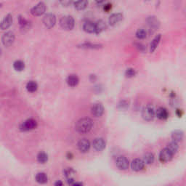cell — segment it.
<instances>
[{
    "instance_id": "obj_22",
    "label": "cell",
    "mask_w": 186,
    "mask_h": 186,
    "mask_svg": "<svg viewBox=\"0 0 186 186\" xmlns=\"http://www.w3.org/2000/svg\"><path fill=\"white\" fill-rule=\"evenodd\" d=\"M161 34H157L156 36H155L153 39L152 40V41L151 42L150 44V52H153L156 50L157 47L159 44L160 41H161Z\"/></svg>"
},
{
    "instance_id": "obj_39",
    "label": "cell",
    "mask_w": 186,
    "mask_h": 186,
    "mask_svg": "<svg viewBox=\"0 0 186 186\" xmlns=\"http://www.w3.org/2000/svg\"><path fill=\"white\" fill-rule=\"evenodd\" d=\"M55 186H63V183L61 181H60V180H58V181H57L55 183Z\"/></svg>"
},
{
    "instance_id": "obj_23",
    "label": "cell",
    "mask_w": 186,
    "mask_h": 186,
    "mask_svg": "<svg viewBox=\"0 0 186 186\" xmlns=\"http://www.w3.org/2000/svg\"><path fill=\"white\" fill-rule=\"evenodd\" d=\"M18 22L22 30H29L31 28V23L29 21H27L24 18V17L20 15L18 17Z\"/></svg>"
},
{
    "instance_id": "obj_28",
    "label": "cell",
    "mask_w": 186,
    "mask_h": 186,
    "mask_svg": "<svg viewBox=\"0 0 186 186\" xmlns=\"http://www.w3.org/2000/svg\"><path fill=\"white\" fill-rule=\"evenodd\" d=\"M13 68L17 71H22L25 68V63L23 61L20 60H15L13 63Z\"/></svg>"
},
{
    "instance_id": "obj_40",
    "label": "cell",
    "mask_w": 186,
    "mask_h": 186,
    "mask_svg": "<svg viewBox=\"0 0 186 186\" xmlns=\"http://www.w3.org/2000/svg\"><path fill=\"white\" fill-rule=\"evenodd\" d=\"M60 3L63 4L64 6H68V4H71V2H68V1H64V2H60Z\"/></svg>"
},
{
    "instance_id": "obj_36",
    "label": "cell",
    "mask_w": 186,
    "mask_h": 186,
    "mask_svg": "<svg viewBox=\"0 0 186 186\" xmlns=\"http://www.w3.org/2000/svg\"><path fill=\"white\" fill-rule=\"evenodd\" d=\"M129 106V103L126 100H122L118 104V107L121 108L122 109L126 108Z\"/></svg>"
},
{
    "instance_id": "obj_15",
    "label": "cell",
    "mask_w": 186,
    "mask_h": 186,
    "mask_svg": "<svg viewBox=\"0 0 186 186\" xmlns=\"http://www.w3.org/2000/svg\"><path fill=\"white\" fill-rule=\"evenodd\" d=\"M78 148L82 153H87L90 148V141L87 139L84 138L81 139L80 141L78 142L77 144Z\"/></svg>"
},
{
    "instance_id": "obj_7",
    "label": "cell",
    "mask_w": 186,
    "mask_h": 186,
    "mask_svg": "<svg viewBox=\"0 0 186 186\" xmlns=\"http://www.w3.org/2000/svg\"><path fill=\"white\" fill-rule=\"evenodd\" d=\"M174 153L171 151H169L168 148L166 147L165 148L162 149L159 153V160L163 163L168 162L172 159L174 156Z\"/></svg>"
},
{
    "instance_id": "obj_11",
    "label": "cell",
    "mask_w": 186,
    "mask_h": 186,
    "mask_svg": "<svg viewBox=\"0 0 186 186\" xmlns=\"http://www.w3.org/2000/svg\"><path fill=\"white\" fill-rule=\"evenodd\" d=\"M147 24L151 30L155 31L158 29L160 26V21H159L157 17L155 16H149L146 20Z\"/></svg>"
},
{
    "instance_id": "obj_37",
    "label": "cell",
    "mask_w": 186,
    "mask_h": 186,
    "mask_svg": "<svg viewBox=\"0 0 186 186\" xmlns=\"http://www.w3.org/2000/svg\"><path fill=\"white\" fill-rule=\"evenodd\" d=\"M111 9V5L110 4H106L104 5V10L106 12H108Z\"/></svg>"
},
{
    "instance_id": "obj_31",
    "label": "cell",
    "mask_w": 186,
    "mask_h": 186,
    "mask_svg": "<svg viewBox=\"0 0 186 186\" xmlns=\"http://www.w3.org/2000/svg\"><path fill=\"white\" fill-rule=\"evenodd\" d=\"M167 148H168L169 151H171L174 154H175V153L177 152V151H178L179 145L177 143L175 142V141H172V142H170L167 145Z\"/></svg>"
},
{
    "instance_id": "obj_34",
    "label": "cell",
    "mask_w": 186,
    "mask_h": 186,
    "mask_svg": "<svg viewBox=\"0 0 186 186\" xmlns=\"http://www.w3.org/2000/svg\"><path fill=\"white\" fill-rule=\"evenodd\" d=\"M64 174L65 175H66V177H68V179H73L72 175H74V174H75V171H74L72 168H67V169H65Z\"/></svg>"
},
{
    "instance_id": "obj_27",
    "label": "cell",
    "mask_w": 186,
    "mask_h": 186,
    "mask_svg": "<svg viewBox=\"0 0 186 186\" xmlns=\"http://www.w3.org/2000/svg\"><path fill=\"white\" fill-rule=\"evenodd\" d=\"M155 159V156L153 153L148 152L143 156V161L144 162L146 163L147 164H153Z\"/></svg>"
},
{
    "instance_id": "obj_17",
    "label": "cell",
    "mask_w": 186,
    "mask_h": 186,
    "mask_svg": "<svg viewBox=\"0 0 186 186\" xmlns=\"http://www.w3.org/2000/svg\"><path fill=\"white\" fill-rule=\"evenodd\" d=\"M156 116L161 120H165L169 117V113L165 108L160 107L156 110Z\"/></svg>"
},
{
    "instance_id": "obj_33",
    "label": "cell",
    "mask_w": 186,
    "mask_h": 186,
    "mask_svg": "<svg viewBox=\"0 0 186 186\" xmlns=\"http://www.w3.org/2000/svg\"><path fill=\"white\" fill-rule=\"evenodd\" d=\"M135 74H136V71L134 68H129L126 70V71H125V76L128 78L133 77V76H135Z\"/></svg>"
},
{
    "instance_id": "obj_13",
    "label": "cell",
    "mask_w": 186,
    "mask_h": 186,
    "mask_svg": "<svg viewBox=\"0 0 186 186\" xmlns=\"http://www.w3.org/2000/svg\"><path fill=\"white\" fill-rule=\"evenodd\" d=\"M145 167V162L141 159H135L131 163V168L134 172H140L143 170Z\"/></svg>"
},
{
    "instance_id": "obj_25",
    "label": "cell",
    "mask_w": 186,
    "mask_h": 186,
    "mask_svg": "<svg viewBox=\"0 0 186 186\" xmlns=\"http://www.w3.org/2000/svg\"><path fill=\"white\" fill-rule=\"evenodd\" d=\"M36 180L37 183H40V184H45L48 183V176L44 172H40L36 175Z\"/></svg>"
},
{
    "instance_id": "obj_1",
    "label": "cell",
    "mask_w": 186,
    "mask_h": 186,
    "mask_svg": "<svg viewBox=\"0 0 186 186\" xmlns=\"http://www.w3.org/2000/svg\"><path fill=\"white\" fill-rule=\"evenodd\" d=\"M93 122L90 118H82L76 122L75 125V129L78 132L81 134L87 133L90 131L92 128Z\"/></svg>"
},
{
    "instance_id": "obj_32",
    "label": "cell",
    "mask_w": 186,
    "mask_h": 186,
    "mask_svg": "<svg viewBox=\"0 0 186 186\" xmlns=\"http://www.w3.org/2000/svg\"><path fill=\"white\" fill-rule=\"evenodd\" d=\"M136 37L139 39H144L147 37V31L143 29H139L136 31Z\"/></svg>"
},
{
    "instance_id": "obj_5",
    "label": "cell",
    "mask_w": 186,
    "mask_h": 186,
    "mask_svg": "<svg viewBox=\"0 0 186 186\" xmlns=\"http://www.w3.org/2000/svg\"><path fill=\"white\" fill-rule=\"evenodd\" d=\"M37 126V122L33 118H29L23 122L20 126V129L22 131H29L31 129H35Z\"/></svg>"
},
{
    "instance_id": "obj_6",
    "label": "cell",
    "mask_w": 186,
    "mask_h": 186,
    "mask_svg": "<svg viewBox=\"0 0 186 186\" xmlns=\"http://www.w3.org/2000/svg\"><path fill=\"white\" fill-rule=\"evenodd\" d=\"M42 21L45 27L48 29H52L56 23V17L52 13H48L44 16Z\"/></svg>"
},
{
    "instance_id": "obj_24",
    "label": "cell",
    "mask_w": 186,
    "mask_h": 186,
    "mask_svg": "<svg viewBox=\"0 0 186 186\" xmlns=\"http://www.w3.org/2000/svg\"><path fill=\"white\" fill-rule=\"evenodd\" d=\"M79 48H85V49H100L103 48V45L100 44H92L90 42H85L79 45Z\"/></svg>"
},
{
    "instance_id": "obj_8",
    "label": "cell",
    "mask_w": 186,
    "mask_h": 186,
    "mask_svg": "<svg viewBox=\"0 0 186 186\" xmlns=\"http://www.w3.org/2000/svg\"><path fill=\"white\" fill-rule=\"evenodd\" d=\"M46 10V5L44 2H39L37 5H35L31 10V13L34 16L41 15L44 13Z\"/></svg>"
},
{
    "instance_id": "obj_4",
    "label": "cell",
    "mask_w": 186,
    "mask_h": 186,
    "mask_svg": "<svg viewBox=\"0 0 186 186\" xmlns=\"http://www.w3.org/2000/svg\"><path fill=\"white\" fill-rule=\"evenodd\" d=\"M15 39V33L13 31L6 32L2 36V44L7 48L10 47L14 43Z\"/></svg>"
},
{
    "instance_id": "obj_10",
    "label": "cell",
    "mask_w": 186,
    "mask_h": 186,
    "mask_svg": "<svg viewBox=\"0 0 186 186\" xmlns=\"http://www.w3.org/2000/svg\"><path fill=\"white\" fill-rule=\"evenodd\" d=\"M91 112L94 116L100 117L104 113V107L100 103H94L91 108Z\"/></svg>"
},
{
    "instance_id": "obj_21",
    "label": "cell",
    "mask_w": 186,
    "mask_h": 186,
    "mask_svg": "<svg viewBox=\"0 0 186 186\" xmlns=\"http://www.w3.org/2000/svg\"><path fill=\"white\" fill-rule=\"evenodd\" d=\"M67 84L70 87H76L79 82V79L76 74H71L67 77Z\"/></svg>"
},
{
    "instance_id": "obj_3",
    "label": "cell",
    "mask_w": 186,
    "mask_h": 186,
    "mask_svg": "<svg viewBox=\"0 0 186 186\" xmlns=\"http://www.w3.org/2000/svg\"><path fill=\"white\" fill-rule=\"evenodd\" d=\"M156 112L151 105H147L142 110V117L147 122H151L154 118Z\"/></svg>"
},
{
    "instance_id": "obj_2",
    "label": "cell",
    "mask_w": 186,
    "mask_h": 186,
    "mask_svg": "<svg viewBox=\"0 0 186 186\" xmlns=\"http://www.w3.org/2000/svg\"><path fill=\"white\" fill-rule=\"evenodd\" d=\"M60 25L62 29L65 30H71L74 27L75 21L74 17L71 15H65L63 16L59 21Z\"/></svg>"
},
{
    "instance_id": "obj_20",
    "label": "cell",
    "mask_w": 186,
    "mask_h": 186,
    "mask_svg": "<svg viewBox=\"0 0 186 186\" xmlns=\"http://www.w3.org/2000/svg\"><path fill=\"white\" fill-rule=\"evenodd\" d=\"M83 29L87 33H95V23L92 21H87L83 25Z\"/></svg>"
},
{
    "instance_id": "obj_35",
    "label": "cell",
    "mask_w": 186,
    "mask_h": 186,
    "mask_svg": "<svg viewBox=\"0 0 186 186\" xmlns=\"http://www.w3.org/2000/svg\"><path fill=\"white\" fill-rule=\"evenodd\" d=\"M135 47L137 48V49L139 51H141V52H144L145 50H146V48H145V46L141 42H136L135 44Z\"/></svg>"
},
{
    "instance_id": "obj_29",
    "label": "cell",
    "mask_w": 186,
    "mask_h": 186,
    "mask_svg": "<svg viewBox=\"0 0 186 186\" xmlns=\"http://www.w3.org/2000/svg\"><path fill=\"white\" fill-rule=\"evenodd\" d=\"M74 5L76 9L82 10L87 7V6L88 5V2L86 1V0H84V1H76V2H74Z\"/></svg>"
},
{
    "instance_id": "obj_19",
    "label": "cell",
    "mask_w": 186,
    "mask_h": 186,
    "mask_svg": "<svg viewBox=\"0 0 186 186\" xmlns=\"http://www.w3.org/2000/svg\"><path fill=\"white\" fill-rule=\"evenodd\" d=\"M107 29V24L103 20H99L95 23V32L96 34H99Z\"/></svg>"
},
{
    "instance_id": "obj_38",
    "label": "cell",
    "mask_w": 186,
    "mask_h": 186,
    "mask_svg": "<svg viewBox=\"0 0 186 186\" xmlns=\"http://www.w3.org/2000/svg\"><path fill=\"white\" fill-rule=\"evenodd\" d=\"M72 186H83V184L82 183H80V182H75L72 185Z\"/></svg>"
},
{
    "instance_id": "obj_12",
    "label": "cell",
    "mask_w": 186,
    "mask_h": 186,
    "mask_svg": "<svg viewBox=\"0 0 186 186\" xmlns=\"http://www.w3.org/2000/svg\"><path fill=\"white\" fill-rule=\"evenodd\" d=\"M93 148L98 151H101L104 150L106 146V143L104 139L102 137H98L95 138L92 142Z\"/></svg>"
},
{
    "instance_id": "obj_18",
    "label": "cell",
    "mask_w": 186,
    "mask_h": 186,
    "mask_svg": "<svg viewBox=\"0 0 186 186\" xmlns=\"http://www.w3.org/2000/svg\"><path fill=\"white\" fill-rule=\"evenodd\" d=\"M171 137H172L173 141L176 143H179L183 141V137H184V132L180 129H176V130H174L172 132Z\"/></svg>"
},
{
    "instance_id": "obj_16",
    "label": "cell",
    "mask_w": 186,
    "mask_h": 186,
    "mask_svg": "<svg viewBox=\"0 0 186 186\" xmlns=\"http://www.w3.org/2000/svg\"><path fill=\"white\" fill-rule=\"evenodd\" d=\"M12 23H13V15L11 14H7L4 17L1 22V25H0L1 29L6 30L12 25Z\"/></svg>"
},
{
    "instance_id": "obj_9",
    "label": "cell",
    "mask_w": 186,
    "mask_h": 186,
    "mask_svg": "<svg viewBox=\"0 0 186 186\" xmlns=\"http://www.w3.org/2000/svg\"><path fill=\"white\" fill-rule=\"evenodd\" d=\"M116 164V167L121 170H126L129 168V162L127 158L124 156H120L117 158Z\"/></svg>"
},
{
    "instance_id": "obj_30",
    "label": "cell",
    "mask_w": 186,
    "mask_h": 186,
    "mask_svg": "<svg viewBox=\"0 0 186 186\" xmlns=\"http://www.w3.org/2000/svg\"><path fill=\"white\" fill-rule=\"evenodd\" d=\"M48 156L45 152H39V154L37 155V161L41 164H44L48 161Z\"/></svg>"
},
{
    "instance_id": "obj_14",
    "label": "cell",
    "mask_w": 186,
    "mask_h": 186,
    "mask_svg": "<svg viewBox=\"0 0 186 186\" xmlns=\"http://www.w3.org/2000/svg\"><path fill=\"white\" fill-rule=\"evenodd\" d=\"M124 15L122 13H116L110 15L108 18V23L110 25H115L123 19Z\"/></svg>"
},
{
    "instance_id": "obj_26",
    "label": "cell",
    "mask_w": 186,
    "mask_h": 186,
    "mask_svg": "<svg viewBox=\"0 0 186 186\" xmlns=\"http://www.w3.org/2000/svg\"><path fill=\"white\" fill-rule=\"evenodd\" d=\"M38 89V84L34 81H29L26 84V90L29 92H34Z\"/></svg>"
}]
</instances>
